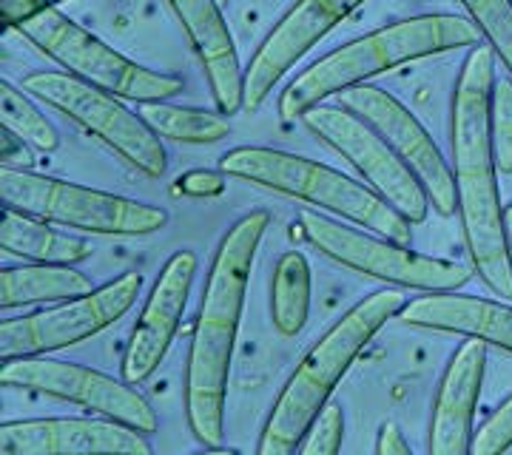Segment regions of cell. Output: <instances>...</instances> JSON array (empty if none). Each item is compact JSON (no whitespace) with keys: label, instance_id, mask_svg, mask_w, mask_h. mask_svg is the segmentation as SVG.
<instances>
[{"label":"cell","instance_id":"obj_6","mask_svg":"<svg viewBox=\"0 0 512 455\" xmlns=\"http://www.w3.org/2000/svg\"><path fill=\"white\" fill-rule=\"evenodd\" d=\"M0 200L3 208L100 237H148L168 225V211L160 205L35 174L29 168L0 165Z\"/></svg>","mask_w":512,"mask_h":455},{"label":"cell","instance_id":"obj_26","mask_svg":"<svg viewBox=\"0 0 512 455\" xmlns=\"http://www.w3.org/2000/svg\"><path fill=\"white\" fill-rule=\"evenodd\" d=\"M490 134L498 174L512 177V77H495L490 100Z\"/></svg>","mask_w":512,"mask_h":455},{"label":"cell","instance_id":"obj_22","mask_svg":"<svg viewBox=\"0 0 512 455\" xmlns=\"http://www.w3.org/2000/svg\"><path fill=\"white\" fill-rule=\"evenodd\" d=\"M311 313V265L302 251H285L271 276V322L279 336L293 339Z\"/></svg>","mask_w":512,"mask_h":455},{"label":"cell","instance_id":"obj_35","mask_svg":"<svg viewBox=\"0 0 512 455\" xmlns=\"http://www.w3.org/2000/svg\"><path fill=\"white\" fill-rule=\"evenodd\" d=\"M220 3H228V0H220Z\"/></svg>","mask_w":512,"mask_h":455},{"label":"cell","instance_id":"obj_10","mask_svg":"<svg viewBox=\"0 0 512 455\" xmlns=\"http://www.w3.org/2000/svg\"><path fill=\"white\" fill-rule=\"evenodd\" d=\"M140 291H143V276L126 271L86 296L32 310L18 319H3L0 362L49 356L92 339L111 328L114 322H120L137 305Z\"/></svg>","mask_w":512,"mask_h":455},{"label":"cell","instance_id":"obj_8","mask_svg":"<svg viewBox=\"0 0 512 455\" xmlns=\"http://www.w3.org/2000/svg\"><path fill=\"white\" fill-rule=\"evenodd\" d=\"M23 40H29L40 55L55 60L57 66L77 80L109 91L120 100L131 103H168L183 91V77L157 72L120 55L114 46L83 29L77 20L63 15L57 6H46L40 15L20 23L15 29Z\"/></svg>","mask_w":512,"mask_h":455},{"label":"cell","instance_id":"obj_7","mask_svg":"<svg viewBox=\"0 0 512 455\" xmlns=\"http://www.w3.org/2000/svg\"><path fill=\"white\" fill-rule=\"evenodd\" d=\"M293 228H299L302 239L322 256H328L330 262L353 273L370 276V279H379L384 285L402 288V291H461L476 273L473 265L419 254L410 245L379 237L353 222L328 217L313 208H302L299 225H293Z\"/></svg>","mask_w":512,"mask_h":455},{"label":"cell","instance_id":"obj_32","mask_svg":"<svg viewBox=\"0 0 512 455\" xmlns=\"http://www.w3.org/2000/svg\"><path fill=\"white\" fill-rule=\"evenodd\" d=\"M191 455H242L237 450V447H202V450H197V453H191Z\"/></svg>","mask_w":512,"mask_h":455},{"label":"cell","instance_id":"obj_14","mask_svg":"<svg viewBox=\"0 0 512 455\" xmlns=\"http://www.w3.org/2000/svg\"><path fill=\"white\" fill-rule=\"evenodd\" d=\"M367 0H296L245 66V111H259L274 86Z\"/></svg>","mask_w":512,"mask_h":455},{"label":"cell","instance_id":"obj_23","mask_svg":"<svg viewBox=\"0 0 512 455\" xmlns=\"http://www.w3.org/2000/svg\"><path fill=\"white\" fill-rule=\"evenodd\" d=\"M140 117L160 140H174L185 146H214L231 134V123L220 111L188 109L174 103H143Z\"/></svg>","mask_w":512,"mask_h":455},{"label":"cell","instance_id":"obj_27","mask_svg":"<svg viewBox=\"0 0 512 455\" xmlns=\"http://www.w3.org/2000/svg\"><path fill=\"white\" fill-rule=\"evenodd\" d=\"M342 444H345V410L339 404H328L296 455H339Z\"/></svg>","mask_w":512,"mask_h":455},{"label":"cell","instance_id":"obj_19","mask_svg":"<svg viewBox=\"0 0 512 455\" xmlns=\"http://www.w3.org/2000/svg\"><path fill=\"white\" fill-rule=\"evenodd\" d=\"M407 328L456 333L490 347H501L512 356V305L504 299L467 296V293H421L399 313Z\"/></svg>","mask_w":512,"mask_h":455},{"label":"cell","instance_id":"obj_11","mask_svg":"<svg viewBox=\"0 0 512 455\" xmlns=\"http://www.w3.org/2000/svg\"><path fill=\"white\" fill-rule=\"evenodd\" d=\"M0 384L12 390H26L37 396L69 401L100 419H111L134 427L140 433H157L160 419L148 399L126 379H114L94 367L49 356L12 359L0 367Z\"/></svg>","mask_w":512,"mask_h":455},{"label":"cell","instance_id":"obj_2","mask_svg":"<svg viewBox=\"0 0 512 455\" xmlns=\"http://www.w3.org/2000/svg\"><path fill=\"white\" fill-rule=\"evenodd\" d=\"M271 225V211L256 208L239 217L220 239L185 362V419L202 447H222L228 382L237 350L239 322L245 313L256 251Z\"/></svg>","mask_w":512,"mask_h":455},{"label":"cell","instance_id":"obj_24","mask_svg":"<svg viewBox=\"0 0 512 455\" xmlns=\"http://www.w3.org/2000/svg\"><path fill=\"white\" fill-rule=\"evenodd\" d=\"M0 120L3 128L18 134L23 143H29L43 154H52L60 148V134L52 120L43 114L32 94L12 86L9 80H0Z\"/></svg>","mask_w":512,"mask_h":455},{"label":"cell","instance_id":"obj_18","mask_svg":"<svg viewBox=\"0 0 512 455\" xmlns=\"http://www.w3.org/2000/svg\"><path fill=\"white\" fill-rule=\"evenodd\" d=\"M200 60L217 111L231 117L245 111V66L225 23L220 0H165Z\"/></svg>","mask_w":512,"mask_h":455},{"label":"cell","instance_id":"obj_17","mask_svg":"<svg viewBox=\"0 0 512 455\" xmlns=\"http://www.w3.org/2000/svg\"><path fill=\"white\" fill-rule=\"evenodd\" d=\"M484 370H487L484 342L467 339L453 350L433 399L427 455H470Z\"/></svg>","mask_w":512,"mask_h":455},{"label":"cell","instance_id":"obj_4","mask_svg":"<svg viewBox=\"0 0 512 455\" xmlns=\"http://www.w3.org/2000/svg\"><path fill=\"white\" fill-rule=\"evenodd\" d=\"M407 302L410 299L404 293L390 288L367 293L305 350V356L299 359L296 370L268 410L256 455L299 453L302 441L328 407V399L348 376L353 362L365 353V347L390 319H399Z\"/></svg>","mask_w":512,"mask_h":455},{"label":"cell","instance_id":"obj_30","mask_svg":"<svg viewBox=\"0 0 512 455\" xmlns=\"http://www.w3.org/2000/svg\"><path fill=\"white\" fill-rule=\"evenodd\" d=\"M29 143H23L18 134L6 131L3 128V137H0V165L6 168H29L32 163V151Z\"/></svg>","mask_w":512,"mask_h":455},{"label":"cell","instance_id":"obj_13","mask_svg":"<svg viewBox=\"0 0 512 455\" xmlns=\"http://www.w3.org/2000/svg\"><path fill=\"white\" fill-rule=\"evenodd\" d=\"M336 106H342L350 114H356L359 120H365L367 126L393 148V154L416 174V180L427 191L436 214H441V217L458 214L456 180H453L450 160L441 154V148L430 137V131L421 126L419 117L407 109L402 100H396L390 91L367 83V86L339 94Z\"/></svg>","mask_w":512,"mask_h":455},{"label":"cell","instance_id":"obj_33","mask_svg":"<svg viewBox=\"0 0 512 455\" xmlns=\"http://www.w3.org/2000/svg\"><path fill=\"white\" fill-rule=\"evenodd\" d=\"M504 228H507V248H510V262H512V205L504 208Z\"/></svg>","mask_w":512,"mask_h":455},{"label":"cell","instance_id":"obj_5","mask_svg":"<svg viewBox=\"0 0 512 455\" xmlns=\"http://www.w3.org/2000/svg\"><path fill=\"white\" fill-rule=\"evenodd\" d=\"M220 174L305 202L313 211L353 222L393 242L410 245L413 239V225L402 214H396L376 191H370L365 182L311 157L282 148L237 146L222 154Z\"/></svg>","mask_w":512,"mask_h":455},{"label":"cell","instance_id":"obj_16","mask_svg":"<svg viewBox=\"0 0 512 455\" xmlns=\"http://www.w3.org/2000/svg\"><path fill=\"white\" fill-rule=\"evenodd\" d=\"M0 455H154L146 433L120 421L20 419L0 427Z\"/></svg>","mask_w":512,"mask_h":455},{"label":"cell","instance_id":"obj_29","mask_svg":"<svg viewBox=\"0 0 512 455\" xmlns=\"http://www.w3.org/2000/svg\"><path fill=\"white\" fill-rule=\"evenodd\" d=\"M46 6H52L49 0H0V12H3V23L9 29H18L20 23L40 15Z\"/></svg>","mask_w":512,"mask_h":455},{"label":"cell","instance_id":"obj_31","mask_svg":"<svg viewBox=\"0 0 512 455\" xmlns=\"http://www.w3.org/2000/svg\"><path fill=\"white\" fill-rule=\"evenodd\" d=\"M376 455H413L407 438H404L402 427L396 421H384L376 433Z\"/></svg>","mask_w":512,"mask_h":455},{"label":"cell","instance_id":"obj_12","mask_svg":"<svg viewBox=\"0 0 512 455\" xmlns=\"http://www.w3.org/2000/svg\"><path fill=\"white\" fill-rule=\"evenodd\" d=\"M305 128L319 137L330 151L348 160L359 180L370 191H376L396 214H402L410 225H421L430 214V197L416 180V174L393 154V148L382 137L359 120L348 109L336 103H322L302 117Z\"/></svg>","mask_w":512,"mask_h":455},{"label":"cell","instance_id":"obj_20","mask_svg":"<svg viewBox=\"0 0 512 455\" xmlns=\"http://www.w3.org/2000/svg\"><path fill=\"white\" fill-rule=\"evenodd\" d=\"M0 251L35 265H80L92 259L94 245L89 239L57 231L52 222L3 208Z\"/></svg>","mask_w":512,"mask_h":455},{"label":"cell","instance_id":"obj_1","mask_svg":"<svg viewBox=\"0 0 512 455\" xmlns=\"http://www.w3.org/2000/svg\"><path fill=\"white\" fill-rule=\"evenodd\" d=\"M495 69L498 60L487 43L473 46L458 69L450 109V168L470 265L498 299L512 302V262L504 228L507 205H501L490 134Z\"/></svg>","mask_w":512,"mask_h":455},{"label":"cell","instance_id":"obj_3","mask_svg":"<svg viewBox=\"0 0 512 455\" xmlns=\"http://www.w3.org/2000/svg\"><path fill=\"white\" fill-rule=\"evenodd\" d=\"M481 43L476 23L461 15H416L396 20L370 35L356 37L345 46L319 57L293 77L279 94V117L285 123L302 120L316 106L336 100L350 89L367 86V80L393 72L404 63L447 55L456 49H473Z\"/></svg>","mask_w":512,"mask_h":455},{"label":"cell","instance_id":"obj_28","mask_svg":"<svg viewBox=\"0 0 512 455\" xmlns=\"http://www.w3.org/2000/svg\"><path fill=\"white\" fill-rule=\"evenodd\" d=\"M512 447V396L501 401L473 436L470 455H504Z\"/></svg>","mask_w":512,"mask_h":455},{"label":"cell","instance_id":"obj_34","mask_svg":"<svg viewBox=\"0 0 512 455\" xmlns=\"http://www.w3.org/2000/svg\"><path fill=\"white\" fill-rule=\"evenodd\" d=\"M49 3H52V6H57V3H60V0H49Z\"/></svg>","mask_w":512,"mask_h":455},{"label":"cell","instance_id":"obj_15","mask_svg":"<svg viewBox=\"0 0 512 455\" xmlns=\"http://www.w3.org/2000/svg\"><path fill=\"white\" fill-rule=\"evenodd\" d=\"M197 268H200V256L194 251H177L174 256H168L163 271L157 273L151 285V293L146 296V305L137 316V325L131 330L126 356L120 364V379L140 387L160 370L183 322Z\"/></svg>","mask_w":512,"mask_h":455},{"label":"cell","instance_id":"obj_21","mask_svg":"<svg viewBox=\"0 0 512 455\" xmlns=\"http://www.w3.org/2000/svg\"><path fill=\"white\" fill-rule=\"evenodd\" d=\"M94 291V282L74 265H35L26 262L18 268L0 271V310L23 305H57Z\"/></svg>","mask_w":512,"mask_h":455},{"label":"cell","instance_id":"obj_25","mask_svg":"<svg viewBox=\"0 0 512 455\" xmlns=\"http://www.w3.org/2000/svg\"><path fill=\"white\" fill-rule=\"evenodd\" d=\"M476 23L481 40L512 77V0H458Z\"/></svg>","mask_w":512,"mask_h":455},{"label":"cell","instance_id":"obj_9","mask_svg":"<svg viewBox=\"0 0 512 455\" xmlns=\"http://www.w3.org/2000/svg\"><path fill=\"white\" fill-rule=\"evenodd\" d=\"M20 89L32 94L46 109L60 111L72 123L89 131L94 140L111 148L134 171L160 180L168 171V151L151 131L140 111H131L109 91L89 86L66 72H32L20 80Z\"/></svg>","mask_w":512,"mask_h":455}]
</instances>
